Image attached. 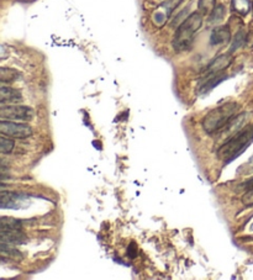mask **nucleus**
<instances>
[{
	"instance_id": "f257e3e1",
	"label": "nucleus",
	"mask_w": 253,
	"mask_h": 280,
	"mask_svg": "<svg viewBox=\"0 0 253 280\" xmlns=\"http://www.w3.org/2000/svg\"><path fill=\"white\" fill-rule=\"evenodd\" d=\"M253 142V126L243 127L242 130L238 131L236 135L228 138L227 141L222 143L219 147L218 158L222 159L225 163L232 162L237 157H240Z\"/></svg>"
},
{
	"instance_id": "f03ea898",
	"label": "nucleus",
	"mask_w": 253,
	"mask_h": 280,
	"mask_svg": "<svg viewBox=\"0 0 253 280\" xmlns=\"http://www.w3.org/2000/svg\"><path fill=\"white\" fill-rule=\"evenodd\" d=\"M203 25V14L199 11L191 13L181 25L177 28L176 33L173 38V48L177 52H183V51L190 50L191 45L194 42L196 32L200 30Z\"/></svg>"
},
{
	"instance_id": "7ed1b4c3",
	"label": "nucleus",
	"mask_w": 253,
	"mask_h": 280,
	"mask_svg": "<svg viewBox=\"0 0 253 280\" xmlns=\"http://www.w3.org/2000/svg\"><path fill=\"white\" fill-rule=\"evenodd\" d=\"M240 110V105L237 103H233V101H228V103L222 104V105L218 106V108L213 109L211 111H209L205 115V118L203 119V125L204 131H205L208 135H214V133H218L219 131L222 127H225L226 124L238 114Z\"/></svg>"
},
{
	"instance_id": "20e7f679",
	"label": "nucleus",
	"mask_w": 253,
	"mask_h": 280,
	"mask_svg": "<svg viewBox=\"0 0 253 280\" xmlns=\"http://www.w3.org/2000/svg\"><path fill=\"white\" fill-rule=\"evenodd\" d=\"M0 116H1L3 120L31 121L35 116V113H33V110L30 106L8 104V105H1Z\"/></svg>"
},
{
	"instance_id": "39448f33",
	"label": "nucleus",
	"mask_w": 253,
	"mask_h": 280,
	"mask_svg": "<svg viewBox=\"0 0 253 280\" xmlns=\"http://www.w3.org/2000/svg\"><path fill=\"white\" fill-rule=\"evenodd\" d=\"M0 132L1 135L9 136L14 138H29L32 136V127L28 124L16 123L13 120H3L0 123Z\"/></svg>"
},
{
	"instance_id": "423d86ee",
	"label": "nucleus",
	"mask_w": 253,
	"mask_h": 280,
	"mask_svg": "<svg viewBox=\"0 0 253 280\" xmlns=\"http://www.w3.org/2000/svg\"><path fill=\"white\" fill-rule=\"evenodd\" d=\"M184 0H167L160 4L152 14V23L156 28H163L171 18L173 11L183 3Z\"/></svg>"
},
{
	"instance_id": "0eeeda50",
	"label": "nucleus",
	"mask_w": 253,
	"mask_h": 280,
	"mask_svg": "<svg viewBox=\"0 0 253 280\" xmlns=\"http://www.w3.org/2000/svg\"><path fill=\"white\" fill-rule=\"evenodd\" d=\"M246 119H247V114L246 113H241L237 114L236 116H233V118L226 124L225 127H222L218 132L219 140L222 141L223 143L225 141H227L228 138L232 137L233 135H236L238 131L242 130L243 125L246 124Z\"/></svg>"
},
{
	"instance_id": "6e6552de",
	"label": "nucleus",
	"mask_w": 253,
	"mask_h": 280,
	"mask_svg": "<svg viewBox=\"0 0 253 280\" xmlns=\"http://www.w3.org/2000/svg\"><path fill=\"white\" fill-rule=\"evenodd\" d=\"M233 62V57L231 56V53H223V55L218 56V57L214 58L210 63L206 67L205 73L206 75H213V74H219V73H222L223 70L227 69Z\"/></svg>"
},
{
	"instance_id": "1a4fd4ad",
	"label": "nucleus",
	"mask_w": 253,
	"mask_h": 280,
	"mask_svg": "<svg viewBox=\"0 0 253 280\" xmlns=\"http://www.w3.org/2000/svg\"><path fill=\"white\" fill-rule=\"evenodd\" d=\"M28 241L25 233L21 230H1L0 232V242L10 246L24 245Z\"/></svg>"
},
{
	"instance_id": "9d476101",
	"label": "nucleus",
	"mask_w": 253,
	"mask_h": 280,
	"mask_svg": "<svg viewBox=\"0 0 253 280\" xmlns=\"http://www.w3.org/2000/svg\"><path fill=\"white\" fill-rule=\"evenodd\" d=\"M231 31L230 26H218L213 30L210 35V45L211 46H222L231 42Z\"/></svg>"
},
{
	"instance_id": "9b49d317",
	"label": "nucleus",
	"mask_w": 253,
	"mask_h": 280,
	"mask_svg": "<svg viewBox=\"0 0 253 280\" xmlns=\"http://www.w3.org/2000/svg\"><path fill=\"white\" fill-rule=\"evenodd\" d=\"M20 101H23V95H21L20 90L3 84V87L0 89V103H1V105L18 104Z\"/></svg>"
},
{
	"instance_id": "f8f14e48",
	"label": "nucleus",
	"mask_w": 253,
	"mask_h": 280,
	"mask_svg": "<svg viewBox=\"0 0 253 280\" xmlns=\"http://www.w3.org/2000/svg\"><path fill=\"white\" fill-rule=\"evenodd\" d=\"M225 79H227V75L222 74V73H219V74H213V75H205V77L203 78V80H201L200 85H199V92L200 93L209 92V90L214 89L216 85H219Z\"/></svg>"
},
{
	"instance_id": "ddd939ff",
	"label": "nucleus",
	"mask_w": 253,
	"mask_h": 280,
	"mask_svg": "<svg viewBox=\"0 0 253 280\" xmlns=\"http://www.w3.org/2000/svg\"><path fill=\"white\" fill-rule=\"evenodd\" d=\"M21 196L19 194L10 191H1V208L3 209H18Z\"/></svg>"
},
{
	"instance_id": "4468645a",
	"label": "nucleus",
	"mask_w": 253,
	"mask_h": 280,
	"mask_svg": "<svg viewBox=\"0 0 253 280\" xmlns=\"http://www.w3.org/2000/svg\"><path fill=\"white\" fill-rule=\"evenodd\" d=\"M231 8L235 13L245 16L252 10V1L251 0H231Z\"/></svg>"
},
{
	"instance_id": "2eb2a0df",
	"label": "nucleus",
	"mask_w": 253,
	"mask_h": 280,
	"mask_svg": "<svg viewBox=\"0 0 253 280\" xmlns=\"http://www.w3.org/2000/svg\"><path fill=\"white\" fill-rule=\"evenodd\" d=\"M20 78V73L15 69H10V68H1L0 70V79L1 83L5 84V83H13L15 80H18Z\"/></svg>"
},
{
	"instance_id": "dca6fc26",
	"label": "nucleus",
	"mask_w": 253,
	"mask_h": 280,
	"mask_svg": "<svg viewBox=\"0 0 253 280\" xmlns=\"http://www.w3.org/2000/svg\"><path fill=\"white\" fill-rule=\"evenodd\" d=\"M246 35H247V33H246L245 31L238 30L237 32H236V35H235V37H233V40L231 41V47H230V51H228V52L233 53L236 50H238V48H241V47H242V46H245Z\"/></svg>"
},
{
	"instance_id": "f3484780",
	"label": "nucleus",
	"mask_w": 253,
	"mask_h": 280,
	"mask_svg": "<svg viewBox=\"0 0 253 280\" xmlns=\"http://www.w3.org/2000/svg\"><path fill=\"white\" fill-rule=\"evenodd\" d=\"M216 8V0H199L198 10L203 15H210Z\"/></svg>"
},
{
	"instance_id": "a211bd4d",
	"label": "nucleus",
	"mask_w": 253,
	"mask_h": 280,
	"mask_svg": "<svg viewBox=\"0 0 253 280\" xmlns=\"http://www.w3.org/2000/svg\"><path fill=\"white\" fill-rule=\"evenodd\" d=\"M21 228H23L21 221L6 216L1 218V230H21Z\"/></svg>"
},
{
	"instance_id": "6ab92c4d",
	"label": "nucleus",
	"mask_w": 253,
	"mask_h": 280,
	"mask_svg": "<svg viewBox=\"0 0 253 280\" xmlns=\"http://www.w3.org/2000/svg\"><path fill=\"white\" fill-rule=\"evenodd\" d=\"M225 14H226L225 6L219 4V5H216V8L214 9L213 13L209 15V21H210L211 24L221 23V21L223 20V18H225Z\"/></svg>"
},
{
	"instance_id": "aec40b11",
	"label": "nucleus",
	"mask_w": 253,
	"mask_h": 280,
	"mask_svg": "<svg viewBox=\"0 0 253 280\" xmlns=\"http://www.w3.org/2000/svg\"><path fill=\"white\" fill-rule=\"evenodd\" d=\"M14 147H15V143L10 137H5V135L0 137V151H1L3 155H8V153L13 152Z\"/></svg>"
},
{
	"instance_id": "412c9836",
	"label": "nucleus",
	"mask_w": 253,
	"mask_h": 280,
	"mask_svg": "<svg viewBox=\"0 0 253 280\" xmlns=\"http://www.w3.org/2000/svg\"><path fill=\"white\" fill-rule=\"evenodd\" d=\"M188 10H189V8L183 9V10H182L181 13H179L178 15H177L176 18L173 19V21H172V25L177 26V24H179V25H181V24L183 23V21L186 20V19L189 16V15H188Z\"/></svg>"
},
{
	"instance_id": "4be33fe9",
	"label": "nucleus",
	"mask_w": 253,
	"mask_h": 280,
	"mask_svg": "<svg viewBox=\"0 0 253 280\" xmlns=\"http://www.w3.org/2000/svg\"><path fill=\"white\" fill-rule=\"evenodd\" d=\"M242 204L245 206H253V188L247 189L242 196Z\"/></svg>"
},
{
	"instance_id": "5701e85b",
	"label": "nucleus",
	"mask_w": 253,
	"mask_h": 280,
	"mask_svg": "<svg viewBox=\"0 0 253 280\" xmlns=\"http://www.w3.org/2000/svg\"><path fill=\"white\" fill-rule=\"evenodd\" d=\"M238 173H242V174H245V175L253 173V156H252V158H251V159L246 163V164H243L242 167L238 169Z\"/></svg>"
},
{
	"instance_id": "b1692460",
	"label": "nucleus",
	"mask_w": 253,
	"mask_h": 280,
	"mask_svg": "<svg viewBox=\"0 0 253 280\" xmlns=\"http://www.w3.org/2000/svg\"><path fill=\"white\" fill-rule=\"evenodd\" d=\"M245 46L247 48H253V30L248 31L247 35H246Z\"/></svg>"
},
{
	"instance_id": "393cba45",
	"label": "nucleus",
	"mask_w": 253,
	"mask_h": 280,
	"mask_svg": "<svg viewBox=\"0 0 253 280\" xmlns=\"http://www.w3.org/2000/svg\"><path fill=\"white\" fill-rule=\"evenodd\" d=\"M127 255L130 258H135L137 255V247H136L135 243H131L127 248Z\"/></svg>"
},
{
	"instance_id": "a878e982",
	"label": "nucleus",
	"mask_w": 253,
	"mask_h": 280,
	"mask_svg": "<svg viewBox=\"0 0 253 280\" xmlns=\"http://www.w3.org/2000/svg\"><path fill=\"white\" fill-rule=\"evenodd\" d=\"M242 187H243V188H245V189H251V188H253V177L250 178V179H248L247 182L243 183Z\"/></svg>"
},
{
	"instance_id": "bb28decb",
	"label": "nucleus",
	"mask_w": 253,
	"mask_h": 280,
	"mask_svg": "<svg viewBox=\"0 0 253 280\" xmlns=\"http://www.w3.org/2000/svg\"><path fill=\"white\" fill-rule=\"evenodd\" d=\"M252 10H253V0H252Z\"/></svg>"
}]
</instances>
